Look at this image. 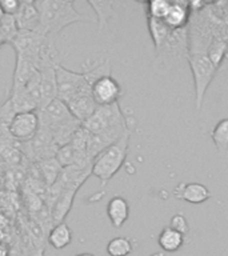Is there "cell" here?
I'll use <instances>...</instances> for the list:
<instances>
[{
    "label": "cell",
    "mask_w": 228,
    "mask_h": 256,
    "mask_svg": "<svg viewBox=\"0 0 228 256\" xmlns=\"http://www.w3.org/2000/svg\"><path fill=\"white\" fill-rule=\"evenodd\" d=\"M39 11L40 34L56 38L64 28L79 22H92L90 16L80 14L72 0H39L35 2Z\"/></svg>",
    "instance_id": "1"
},
{
    "label": "cell",
    "mask_w": 228,
    "mask_h": 256,
    "mask_svg": "<svg viewBox=\"0 0 228 256\" xmlns=\"http://www.w3.org/2000/svg\"><path fill=\"white\" fill-rule=\"evenodd\" d=\"M211 139L219 152H228V118L219 120L211 132Z\"/></svg>",
    "instance_id": "22"
},
{
    "label": "cell",
    "mask_w": 228,
    "mask_h": 256,
    "mask_svg": "<svg viewBox=\"0 0 228 256\" xmlns=\"http://www.w3.org/2000/svg\"><path fill=\"white\" fill-rule=\"evenodd\" d=\"M0 256H11V248L4 240H0Z\"/></svg>",
    "instance_id": "28"
},
{
    "label": "cell",
    "mask_w": 228,
    "mask_h": 256,
    "mask_svg": "<svg viewBox=\"0 0 228 256\" xmlns=\"http://www.w3.org/2000/svg\"><path fill=\"white\" fill-rule=\"evenodd\" d=\"M132 250V242L124 236L114 238L107 244V254L110 256H128Z\"/></svg>",
    "instance_id": "24"
},
{
    "label": "cell",
    "mask_w": 228,
    "mask_h": 256,
    "mask_svg": "<svg viewBox=\"0 0 228 256\" xmlns=\"http://www.w3.org/2000/svg\"><path fill=\"white\" fill-rule=\"evenodd\" d=\"M14 18L19 31H32L40 34L39 11L36 8L35 2H28V0L20 2L19 10Z\"/></svg>",
    "instance_id": "11"
},
{
    "label": "cell",
    "mask_w": 228,
    "mask_h": 256,
    "mask_svg": "<svg viewBox=\"0 0 228 256\" xmlns=\"http://www.w3.org/2000/svg\"><path fill=\"white\" fill-rule=\"evenodd\" d=\"M170 8L168 0H152L146 3V16L154 18V19L163 20L166 14Z\"/></svg>",
    "instance_id": "25"
},
{
    "label": "cell",
    "mask_w": 228,
    "mask_h": 256,
    "mask_svg": "<svg viewBox=\"0 0 228 256\" xmlns=\"http://www.w3.org/2000/svg\"><path fill=\"white\" fill-rule=\"evenodd\" d=\"M76 192L78 191H75V190H67V188H63L62 192L58 195V198L52 202V206H51L52 224H58L64 222L66 216L68 215V212L71 211L72 204H74V200H75Z\"/></svg>",
    "instance_id": "16"
},
{
    "label": "cell",
    "mask_w": 228,
    "mask_h": 256,
    "mask_svg": "<svg viewBox=\"0 0 228 256\" xmlns=\"http://www.w3.org/2000/svg\"><path fill=\"white\" fill-rule=\"evenodd\" d=\"M38 168H39L40 178L43 179V182L47 186H52V184L55 183L58 178H59L60 172L63 170L55 158L39 162L38 163Z\"/></svg>",
    "instance_id": "21"
},
{
    "label": "cell",
    "mask_w": 228,
    "mask_h": 256,
    "mask_svg": "<svg viewBox=\"0 0 228 256\" xmlns=\"http://www.w3.org/2000/svg\"><path fill=\"white\" fill-rule=\"evenodd\" d=\"M47 242L55 250H64L72 243V231L66 222L54 224L47 232Z\"/></svg>",
    "instance_id": "17"
},
{
    "label": "cell",
    "mask_w": 228,
    "mask_h": 256,
    "mask_svg": "<svg viewBox=\"0 0 228 256\" xmlns=\"http://www.w3.org/2000/svg\"><path fill=\"white\" fill-rule=\"evenodd\" d=\"M82 126L90 135L110 131H126L130 128L119 103L98 107L91 118H88Z\"/></svg>",
    "instance_id": "4"
},
{
    "label": "cell",
    "mask_w": 228,
    "mask_h": 256,
    "mask_svg": "<svg viewBox=\"0 0 228 256\" xmlns=\"http://www.w3.org/2000/svg\"><path fill=\"white\" fill-rule=\"evenodd\" d=\"M66 106L71 111L72 115L75 116L76 119L82 122V123H84L88 118H91L92 114L98 108V104L95 103V100L92 98L91 91L76 96L72 100H70L68 103H66Z\"/></svg>",
    "instance_id": "14"
},
{
    "label": "cell",
    "mask_w": 228,
    "mask_h": 256,
    "mask_svg": "<svg viewBox=\"0 0 228 256\" xmlns=\"http://www.w3.org/2000/svg\"><path fill=\"white\" fill-rule=\"evenodd\" d=\"M191 7L187 2H170V8L167 14L164 16V24L172 31H179L188 27L190 20H191Z\"/></svg>",
    "instance_id": "10"
},
{
    "label": "cell",
    "mask_w": 228,
    "mask_h": 256,
    "mask_svg": "<svg viewBox=\"0 0 228 256\" xmlns=\"http://www.w3.org/2000/svg\"><path fill=\"white\" fill-rule=\"evenodd\" d=\"M130 203L123 196H114L107 203V216L114 228H122L130 218Z\"/></svg>",
    "instance_id": "15"
},
{
    "label": "cell",
    "mask_w": 228,
    "mask_h": 256,
    "mask_svg": "<svg viewBox=\"0 0 228 256\" xmlns=\"http://www.w3.org/2000/svg\"><path fill=\"white\" fill-rule=\"evenodd\" d=\"M56 68V67H55ZM54 67L40 70V110H44L48 104L58 99L56 72ZM38 111V112H39Z\"/></svg>",
    "instance_id": "13"
},
{
    "label": "cell",
    "mask_w": 228,
    "mask_h": 256,
    "mask_svg": "<svg viewBox=\"0 0 228 256\" xmlns=\"http://www.w3.org/2000/svg\"><path fill=\"white\" fill-rule=\"evenodd\" d=\"M147 26L148 31H150V35L152 38V42H154V47L159 48L162 44L167 40V38L170 36V34L172 32V30L164 24L163 20L154 19V18H150L147 16Z\"/></svg>",
    "instance_id": "20"
},
{
    "label": "cell",
    "mask_w": 228,
    "mask_h": 256,
    "mask_svg": "<svg viewBox=\"0 0 228 256\" xmlns=\"http://www.w3.org/2000/svg\"><path fill=\"white\" fill-rule=\"evenodd\" d=\"M19 7L20 2H18V0H3V2H0V11H2L3 15L15 16Z\"/></svg>",
    "instance_id": "27"
},
{
    "label": "cell",
    "mask_w": 228,
    "mask_h": 256,
    "mask_svg": "<svg viewBox=\"0 0 228 256\" xmlns=\"http://www.w3.org/2000/svg\"><path fill=\"white\" fill-rule=\"evenodd\" d=\"M158 243L164 252H176L183 247L184 235L179 234L175 230H172L170 226L164 227L158 238Z\"/></svg>",
    "instance_id": "18"
},
{
    "label": "cell",
    "mask_w": 228,
    "mask_h": 256,
    "mask_svg": "<svg viewBox=\"0 0 228 256\" xmlns=\"http://www.w3.org/2000/svg\"><path fill=\"white\" fill-rule=\"evenodd\" d=\"M39 114V130L47 134L58 147L71 142L76 131L82 127V122L76 119L66 104L55 99Z\"/></svg>",
    "instance_id": "2"
},
{
    "label": "cell",
    "mask_w": 228,
    "mask_h": 256,
    "mask_svg": "<svg viewBox=\"0 0 228 256\" xmlns=\"http://www.w3.org/2000/svg\"><path fill=\"white\" fill-rule=\"evenodd\" d=\"M130 138H131V130L126 132L118 142L103 150L92 160V175L99 179L102 187L107 186L108 182L123 167L128 155Z\"/></svg>",
    "instance_id": "3"
},
{
    "label": "cell",
    "mask_w": 228,
    "mask_h": 256,
    "mask_svg": "<svg viewBox=\"0 0 228 256\" xmlns=\"http://www.w3.org/2000/svg\"><path fill=\"white\" fill-rule=\"evenodd\" d=\"M91 94L98 107H102V106H111V104L119 103L123 90H122L119 82L114 76L106 75L96 79L91 84Z\"/></svg>",
    "instance_id": "9"
},
{
    "label": "cell",
    "mask_w": 228,
    "mask_h": 256,
    "mask_svg": "<svg viewBox=\"0 0 228 256\" xmlns=\"http://www.w3.org/2000/svg\"><path fill=\"white\" fill-rule=\"evenodd\" d=\"M176 199L191 204H203L212 198L211 191L202 183H187L182 182L174 190Z\"/></svg>",
    "instance_id": "12"
},
{
    "label": "cell",
    "mask_w": 228,
    "mask_h": 256,
    "mask_svg": "<svg viewBox=\"0 0 228 256\" xmlns=\"http://www.w3.org/2000/svg\"><path fill=\"white\" fill-rule=\"evenodd\" d=\"M75 256H95L94 254H91V252H82V254H78V255Z\"/></svg>",
    "instance_id": "30"
},
{
    "label": "cell",
    "mask_w": 228,
    "mask_h": 256,
    "mask_svg": "<svg viewBox=\"0 0 228 256\" xmlns=\"http://www.w3.org/2000/svg\"><path fill=\"white\" fill-rule=\"evenodd\" d=\"M18 27H16L15 18L10 15H2L0 18V46L3 44H11L12 40L18 35Z\"/></svg>",
    "instance_id": "23"
},
{
    "label": "cell",
    "mask_w": 228,
    "mask_h": 256,
    "mask_svg": "<svg viewBox=\"0 0 228 256\" xmlns=\"http://www.w3.org/2000/svg\"><path fill=\"white\" fill-rule=\"evenodd\" d=\"M151 256H164V254L163 252H156V254H154V255Z\"/></svg>",
    "instance_id": "31"
},
{
    "label": "cell",
    "mask_w": 228,
    "mask_h": 256,
    "mask_svg": "<svg viewBox=\"0 0 228 256\" xmlns=\"http://www.w3.org/2000/svg\"><path fill=\"white\" fill-rule=\"evenodd\" d=\"M156 64L164 68L174 67L180 60H187L188 35L187 28L172 31L167 40L159 48H156Z\"/></svg>",
    "instance_id": "7"
},
{
    "label": "cell",
    "mask_w": 228,
    "mask_h": 256,
    "mask_svg": "<svg viewBox=\"0 0 228 256\" xmlns=\"http://www.w3.org/2000/svg\"><path fill=\"white\" fill-rule=\"evenodd\" d=\"M187 62L191 68L195 88V110L200 111L203 106L204 96L207 94L210 84L215 78L218 68L208 59L207 52H194L188 54Z\"/></svg>",
    "instance_id": "5"
},
{
    "label": "cell",
    "mask_w": 228,
    "mask_h": 256,
    "mask_svg": "<svg viewBox=\"0 0 228 256\" xmlns=\"http://www.w3.org/2000/svg\"><path fill=\"white\" fill-rule=\"evenodd\" d=\"M39 127L40 122L38 112H18L8 124L7 131L8 135L15 142L24 144L34 140V138L39 132Z\"/></svg>",
    "instance_id": "8"
},
{
    "label": "cell",
    "mask_w": 228,
    "mask_h": 256,
    "mask_svg": "<svg viewBox=\"0 0 228 256\" xmlns=\"http://www.w3.org/2000/svg\"><path fill=\"white\" fill-rule=\"evenodd\" d=\"M56 86H58V99L64 104L68 103L76 96L91 91V84L88 83L83 72H75L63 67L62 64L56 66Z\"/></svg>",
    "instance_id": "6"
},
{
    "label": "cell",
    "mask_w": 228,
    "mask_h": 256,
    "mask_svg": "<svg viewBox=\"0 0 228 256\" xmlns=\"http://www.w3.org/2000/svg\"><path fill=\"white\" fill-rule=\"evenodd\" d=\"M88 4L90 7L95 11L96 16H98V31L102 32L104 28L107 27L108 20L111 18H115V10H114V6H115V2H111V0H107V2H98V0H88Z\"/></svg>",
    "instance_id": "19"
},
{
    "label": "cell",
    "mask_w": 228,
    "mask_h": 256,
    "mask_svg": "<svg viewBox=\"0 0 228 256\" xmlns=\"http://www.w3.org/2000/svg\"><path fill=\"white\" fill-rule=\"evenodd\" d=\"M170 227L179 232V234H182V235H187L188 231H190L188 220L183 214H176V215L172 216L171 220H170Z\"/></svg>",
    "instance_id": "26"
},
{
    "label": "cell",
    "mask_w": 228,
    "mask_h": 256,
    "mask_svg": "<svg viewBox=\"0 0 228 256\" xmlns=\"http://www.w3.org/2000/svg\"><path fill=\"white\" fill-rule=\"evenodd\" d=\"M8 226H10V224H8V219L3 215V214H0V236L3 235L4 232L7 231Z\"/></svg>",
    "instance_id": "29"
}]
</instances>
